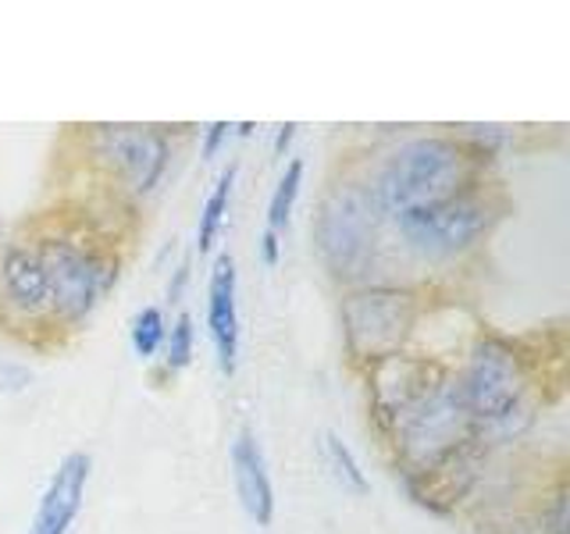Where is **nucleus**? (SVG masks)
<instances>
[{"label": "nucleus", "instance_id": "412c9836", "mask_svg": "<svg viewBox=\"0 0 570 534\" xmlns=\"http://www.w3.org/2000/svg\"><path fill=\"white\" fill-rule=\"evenodd\" d=\"M278 254H282V243H278V231H267L264 228V236H261V257L264 264H278Z\"/></svg>", "mask_w": 570, "mask_h": 534}, {"label": "nucleus", "instance_id": "f8f14e48", "mask_svg": "<svg viewBox=\"0 0 570 534\" xmlns=\"http://www.w3.org/2000/svg\"><path fill=\"white\" fill-rule=\"evenodd\" d=\"M207 328L214 338L222 374H236L239 356V307H236V260L222 254L207 281Z\"/></svg>", "mask_w": 570, "mask_h": 534}, {"label": "nucleus", "instance_id": "39448f33", "mask_svg": "<svg viewBox=\"0 0 570 534\" xmlns=\"http://www.w3.org/2000/svg\"><path fill=\"white\" fill-rule=\"evenodd\" d=\"M379 243V207L371 189L361 182H343L328 189L314 214V246L335 278H361Z\"/></svg>", "mask_w": 570, "mask_h": 534}, {"label": "nucleus", "instance_id": "f257e3e1", "mask_svg": "<svg viewBox=\"0 0 570 534\" xmlns=\"http://www.w3.org/2000/svg\"><path fill=\"white\" fill-rule=\"evenodd\" d=\"M481 165L485 157H478L463 139L417 136L385 160L379 182L371 186L374 207L396 221L435 210L481 182Z\"/></svg>", "mask_w": 570, "mask_h": 534}, {"label": "nucleus", "instance_id": "dca6fc26", "mask_svg": "<svg viewBox=\"0 0 570 534\" xmlns=\"http://www.w3.org/2000/svg\"><path fill=\"white\" fill-rule=\"evenodd\" d=\"M325 463L332 467V474H335L338 485L350 488L353 495H367V492H371V485H367V477H364V471H361V463H356L353 449H350V445H346L343 438H338L335 432L325 435Z\"/></svg>", "mask_w": 570, "mask_h": 534}, {"label": "nucleus", "instance_id": "9b49d317", "mask_svg": "<svg viewBox=\"0 0 570 534\" xmlns=\"http://www.w3.org/2000/svg\"><path fill=\"white\" fill-rule=\"evenodd\" d=\"M89 467H94V459L86 453H68L58 463V471L47 481V492L40 495L29 534H68L71 531V524H76V516L86 503Z\"/></svg>", "mask_w": 570, "mask_h": 534}, {"label": "nucleus", "instance_id": "f3484780", "mask_svg": "<svg viewBox=\"0 0 570 534\" xmlns=\"http://www.w3.org/2000/svg\"><path fill=\"white\" fill-rule=\"evenodd\" d=\"M299 186H303V160H289V168H285V175L278 178V186L272 192V204H267V231H282L289 225Z\"/></svg>", "mask_w": 570, "mask_h": 534}, {"label": "nucleus", "instance_id": "a211bd4d", "mask_svg": "<svg viewBox=\"0 0 570 534\" xmlns=\"http://www.w3.org/2000/svg\"><path fill=\"white\" fill-rule=\"evenodd\" d=\"M165 314H160L157 307H142L132 320V349L139 360H150L154 353H160V346H165Z\"/></svg>", "mask_w": 570, "mask_h": 534}, {"label": "nucleus", "instance_id": "9d476101", "mask_svg": "<svg viewBox=\"0 0 570 534\" xmlns=\"http://www.w3.org/2000/svg\"><path fill=\"white\" fill-rule=\"evenodd\" d=\"M481 449H485V442L474 438L468 445H460V449H453L450 456L428 463V467H421V471L403 474L406 495L414 498L421 510H428V513L450 516L463 503V498L471 495V488L478 485L481 463H485Z\"/></svg>", "mask_w": 570, "mask_h": 534}, {"label": "nucleus", "instance_id": "f03ea898", "mask_svg": "<svg viewBox=\"0 0 570 534\" xmlns=\"http://www.w3.org/2000/svg\"><path fill=\"white\" fill-rule=\"evenodd\" d=\"M456 388L471 421L478 424V435L507 427L513 414H521V403L531 388L528 356L503 335H478Z\"/></svg>", "mask_w": 570, "mask_h": 534}, {"label": "nucleus", "instance_id": "6e6552de", "mask_svg": "<svg viewBox=\"0 0 570 534\" xmlns=\"http://www.w3.org/2000/svg\"><path fill=\"white\" fill-rule=\"evenodd\" d=\"M450 378L453 374L445 370V364L435 360V356H417V353H406V349L385 356V360L371 364L364 370L371 421L379 424V432L389 438Z\"/></svg>", "mask_w": 570, "mask_h": 534}, {"label": "nucleus", "instance_id": "423d86ee", "mask_svg": "<svg viewBox=\"0 0 570 534\" xmlns=\"http://www.w3.org/2000/svg\"><path fill=\"white\" fill-rule=\"evenodd\" d=\"M503 214H507V196L495 186L474 182L471 189H463L442 207L414 214V218H403L396 225L414 254L428 260H442L471 249L478 239H485Z\"/></svg>", "mask_w": 570, "mask_h": 534}, {"label": "nucleus", "instance_id": "4468645a", "mask_svg": "<svg viewBox=\"0 0 570 534\" xmlns=\"http://www.w3.org/2000/svg\"><path fill=\"white\" fill-rule=\"evenodd\" d=\"M0 293L11 303L14 310H22L29 317L50 314L47 299V278L36 249L26 243H8L0 249Z\"/></svg>", "mask_w": 570, "mask_h": 534}, {"label": "nucleus", "instance_id": "4be33fe9", "mask_svg": "<svg viewBox=\"0 0 570 534\" xmlns=\"http://www.w3.org/2000/svg\"><path fill=\"white\" fill-rule=\"evenodd\" d=\"M293 136H296V125H293V121H289V125H282V129H278V136H275V157H282L285 150H289Z\"/></svg>", "mask_w": 570, "mask_h": 534}, {"label": "nucleus", "instance_id": "ddd939ff", "mask_svg": "<svg viewBox=\"0 0 570 534\" xmlns=\"http://www.w3.org/2000/svg\"><path fill=\"white\" fill-rule=\"evenodd\" d=\"M232 481H236V495L246 510V516L257 527H267L275 516V488H272V474H267V463L257 438L249 432H239L232 442Z\"/></svg>", "mask_w": 570, "mask_h": 534}, {"label": "nucleus", "instance_id": "2eb2a0df", "mask_svg": "<svg viewBox=\"0 0 570 534\" xmlns=\"http://www.w3.org/2000/svg\"><path fill=\"white\" fill-rule=\"evenodd\" d=\"M236 165H228V171L218 175V182H214L207 204L200 210V225H196V249L207 254V249L218 243L222 236V225H225V214H228V196H232V182H236Z\"/></svg>", "mask_w": 570, "mask_h": 534}, {"label": "nucleus", "instance_id": "1a4fd4ad", "mask_svg": "<svg viewBox=\"0 0 570 534\" xmlns=\"http://www.w3.org/2000/svg\"><path fill=\"white\" fill-rule=\"evenodd\" d=\"M94 154L125 189L150 192L168 171V139L154 125H97Z\"/></svg>", "mask_w": 570, "mask_h": 534}, {"label": "nucleus", "instance_id": "20e7f679", "mask_svg": "<svg viewBox=\"0 0 570 534\" xmlns=\"http://www.w3.org/2000/svg\"><path fill=\"white\" fill-rule=\"evenodd\" d=\"M47 278L50 314L61 325H82L100 296L118 281V260L97 246H82L65 236H43L32 243Z\"/></svg>", "mask_w": 570, "mask_h": 534}, {"label": "nucleus", "instance_id": "aec40b11", "mask_svg": "<svg viewBox=\"0 0 570 534\" xmlns=\"http://www.w3.org/2000/svg\"><path fill=\"white\" fill-rule=\"evenodd\" d=\"M228 129H232L228 121H210V125H207V136H204V160H210L214 154H218V147L225 142Z\"/></svg>", "mask_w": 570, "mask_h": 534}, {"label": "nucleus", "instance_id": "7ed1b4c3", "mask_svg": "<svg viewBox=\"0 0 570 534\" xmlns=\"http://www.w3.org/2000/svg\"><path fill=\"white\" fill-rule=\"evenodd\" d=\"M338 317H343L350 364L367 370L371 364L406 349L421 317V299L417 293L396 289V285H364L343 296Z\"/></svg>", "mask_w": 570, "mask_h": 534}, {"label": "nucleus", "instance_id": "0eeeda50", "mask_svg": "<svg viewBox=\"0 0 570 534\" xmlns=\"http://www.w3.org/2000/svg\"><path fill=\"white\" fill-rule=\"evenodd\" d=\"M474 438H478V424L471 421L468 406L460 399L456 378L445 382L432 399L421 409H414V414L389 435L392 449H396L400 474L421 471L428 463L450 456L453 449H460V445H468Z\"/></svg>", "mask_w": 570, "mask_h": 534}, {"label": "nucleus", "instance_id": "6ab92c4d", "mask_svg": "<svg viewBox=\"0 0 570 534\" xmlns=\"http://www.w3.org/2000/svg\"><path fill=\"white\" fill-rule=\"evenodd\" d=\"M193 343H196V328L189 314H178V320L171 325V335H165V367L168 370H186L193 360Z\"/></svg>", "mask_w": 570, "mask_h": 534}]
</instances>
